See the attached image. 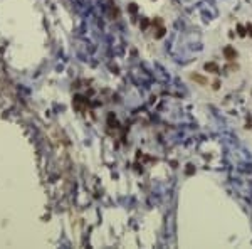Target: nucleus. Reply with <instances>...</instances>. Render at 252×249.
<instances>
[{"instance_id":"9b49d317","label":"nucleus","mask_w":252,"mask_h":249,"mask_svg":"<svg viewBox=\"0 0 252 249\" xmlns=\"http://www.w3.org/2000/svg\"><path fill=\"white\" fill-rule=\"evenodd\" d=\"M153 25H162V20H160V19H156V20H153Z\"/></svg>"},{"instance_id":"7ed1b4c3","label":"nucleus","mask_w":252,"mask_h":249,"mask_svg":"<svg viewBox=\"0 0 252 249\" xmlns=\"http://www.w3.org/2000/svg\"><path fill=\"white\" fill-rule=\"evenodd\" d=\"M190 79L197 81L198 84H202V86H205V84H207V79H205L203 76H200V74H190Z\"/></svg>"},{"instance_id":"39448f33","label":"nucleus","mask_w":252,"mask_h":249,"mask_svg":"<svg viewBox=\"0 0 252 249\" xmlns=\"http://www.w3.org/2000/svg\"><path fill=\"white\" fill-rule=\"evenodd\" d=\"M165 32H166V30H165V27H163V25H160V29H158V32H156V39H162L163 36H165Z\"/></svg>"},{"instance_id":"423d86ee","label":"nucleus","mask_w":252,"mask_h":249,"mask_svg":"<svg viewBox=\"0 0 252 249\" xmlns=\"http://www.w3.org/2000/svg\"><path fill=\"white\" fill-rule=\"evenodd\" d=\"M185 174H187V175H193V174H195V167H193V165H187Z\"/></svg>"},{"instance_id":"0eeeda50","label":"nucleus","mask_w":252,"mask_h":249,"mask_svg":"<svg viewBox=\"0 0 252 249\" xmlns=\"http://www.w3.org/2000/svg\"><path fill=\"white\" fill-rule=\"evenodd\" d=\"M128 10H129L131 14H136V12H138V7H136V3H129V7H128Z\"/></svg>"},{"instance_id":"20e7f679","label":"nucleus","mask_w":252,"mask_h":249,"mask_svg":"<svg viewBox=\"0 0 252 249\" xmlns=\"http://www.w3.org/2000/svg\"><path fill=\"white\" fill-rule=\"evenodd\" d=\"M237 34H239L240 37H245V36H247V29H245V27H242V25L239 24V25H237Z\"/></svg>"},{"instance_id":"1a4fd4ad","label":"nucleus","mask_w":252,"mask_h":249,"mask_svg":"<svg viewBox=\"0 0 252 249\" xmlns=\"http://www.w3.org/2000/svg\"><path fill=\"white\" fill-rule=\"evenodd\" d=\"M245 29H247V34H249V37H252V24H247V25H245Z\"/></svg>"},{"instance_id":"6e6552de","label":"nucleus","mask_w":252,"mask_h":249,"mask_svg":"<svg viewBox=\"0 0 252 249\" xmlns=\"http://www.w3.org/2000/svg\"><path fill=\"white\" fill-rule=\"evenodd\" d=\"M148 25H150V20H148V19H143V20H141V27H143V29H146Z\"/></svg>"},{"instance_id":"f03ea898","label":"nucleus","mask_w":252,"mask_h":249,"mask_svg":"<svg viewBox=\"0 0 252 249\" xmlns=\"http://www.w3.org/2000/svg\"><path fill=\"white\" fill-rule=\"evenodd\" d=\"M205 71L207 72H214V74H218L220 72V68H218V64L217 62H205Z\"/></svg>"},{"instance_id":"f257e3e1","label":"nucleus","mask_w":252,"mask_h":249,"mask_svg":"<svg viewBox=\"0 0 252 249\" xmlns=\"http://www.w3.org/2000/svg\"><path fill=\"white\" fill-rule=\"evenodd\" d=\"M224 56H225L227 61H235L237 52H235V49L232 47V46H225V47H224Z\"/></svg>"},{"instance_id":"9d476101","label":"nucleus","mask_w":252,"mask_h":249,"mask_svg":"<svg viewBox=\"0 0 252 249\" xmlns=\"http://www.w3.org/2000/svg\"><path fill=\"white\" fill-rule=\"evenodd\" d=\"M220 88V81H214V89H218Z\"/></svg>"}]
</instances>
